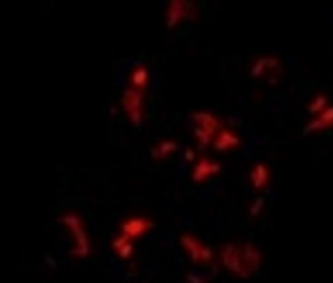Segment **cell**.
<instances>
[{
    "label": "cell",
    "mask_w": 333,
    "mask_h": 283,
    "mask_svg": "<svg viewBox=\"0 0 333 283\" xmlns=\"http://www.w3.org/2000/svg\"><path fill=\"white\" fill-rule=\"evenodd\" d=\"M149 224L150 223L147 219H141V218L128 219V221H126L123 224L122 229H123L124 234L129 238L137 237L142 234L146 230L149 228Z\"/></svg>",
    "instance_id": "6da1fadb"
},
{
    "label": "cell",
    "mask_w": 333,
    "mask_h": 283,
    "mask_svg": "<svg viewBox=\"0 0 333 283\" xmlns=\"http://www.w3.org/2000/svg\"><path fill=\"white\" fill-rule=\"evenodd\" d=\"M327 104V99L323 95H319L315 98V100L310 105V111L311 112H318L323 109Z\"/></svg>",
    "instance_id": "7a4b0ae2"
},
{
    "label": "cell",
    "mask_w": 333,
    "mask_h": 283,
    "mask_svg": "<svg viewBox=\"0 0 333 283\" xmlns=\"http://www.w3.org/2000/svg\"><path fill=\"white\" fill-rule=\"evenodd\" d=\"M320 126H325L333 123V107H329L324 111V113L321 114L320 119H318Z\"/></svg>",
    "instance_id": "3957f363"
},
{
    "label": "cell",
    "mask_w": 333,
    "mask_h": 283,
    "mask_svg": "<svg viewBox=\"0 0 333 283\" xmlns=\"http://www.w3.org/2000/svg\"><path fill=\"white\" fill-rule=\"evenodd\" d=\"M129 240V237H127L126 234H123L122 237H118L114 242V248L116 251L121 250V248L125 246L126 244H128V242Z\"/></svg>",
    "instance_id": "277c9868"
},
{
    "label": "cell",
    "mask_w": 333,
    "mask_h": 283,
    "mask_svg": "<svg viewBox=\"0 0 333 283\" xmlns=\"http://www.w3.org/2000/svg\"><path fill=\"white\" fill-rule=\"evenodd\" d=\"M118 251H119V254H120L121 258H129L131 256L132 252H133V247H132L131 244H127Z\"/></svg>",
    "instance_id": "5b68a950"
}]
</instances>
